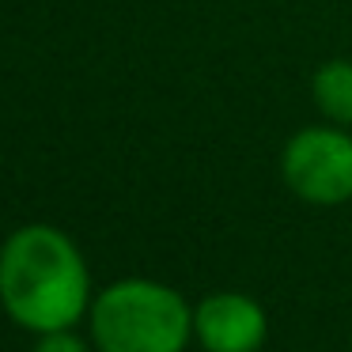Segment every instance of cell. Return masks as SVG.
I'll use <instances>...</instances> for the list:
<instances>
[{
  "instance_id": "cell-1",
  "label": "cell",
  "mask_w": 352,
  "mask_h": 352,
  "mask_svg": "<svg viewBox=\"0 0 352 352\" xmlns=\"http://www.w3.org/2000/svg\"><path fill=\"white\" fill-rule=\"evenodd\" d=\"M91 299V269L69 231L23 223L0 243V307L16 326L34 337L72 329Z\"/></svg>"
},
{
  "instance_id": "cell-2",
  "label": "cell",
  "mask_w": 352,
  "mask_h": 352,
  "mask_svg": "<svg viewBox=\"0 0 352 352\" xmlns=\"http://www.w3.org/2000/svg\"><path fill=\"white\" fill-rule=\"evenodd\" d=\"M87 326L99 352H186L193 341V307L163 280L125 276L91 299Z\"/></svg>"
},
{
  "instance_id": "cell-3",
  "label": "cell",
  "mask_w": 352,
  "mask_h": 352,
  "mask_svg": "<svg viewBox=\"0 0 352 352\" xmlns=\"http://www.w3.org/2000/svg\"><path fill=\"white\" fill-rule=\"evenodd\" d=\"M280 178L299 201L333 208L352 201V133L344 125H303L280 152Z\"/></svg>"
},
{
  "instance_id": "cell-4",
  "label": "cell",
  "mask_w": 352,
  "mask_h": 352,
  "mask_svg": "<svg viewBox=\"0 0 352 352\" xmlns=\"http://www.w3.org/2000/svg\"><path fill=\"white\" fill-rule=\"evenodd\" d=\"M193 337L205 352H258L269 337V314L246 292H212L193 307Z\"/></svg>"
},
{
  "instance_id": "cell-5",
  "label": "cell",
  "mask_w": 352,
  "mask_h": 352,
  "mask_svg": "<svg viewBox=\"0 0 352 352\" xmlns=\"http://www.w3.org/2000/svg\"><path fill=\"white\" fill-rule=\"evenodd\" d=\"M311 95L318 102L322 118L333 125H352V61L333 57V61H322L314 69L311 80Z\"/></svg>"
},
{
  "instance_id": "cell-6",
  "label": "cell",
  "mask_w": 352,
  "mask_h": 352,
  "mask_svg": "<svg viewBox=\"0 0 352 352\" xmlns=\"http://www.w3.org/2000/svg\"><path fill=\"white\" fill-rule=\"evenodd\" d=\"M31 352H91L84 337H76L72 329H54V333H38Z\"/></svg>"
}]
</instances>
